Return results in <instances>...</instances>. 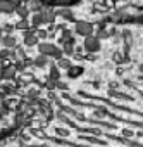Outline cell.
Here are the masks:
<instances>
[{"mask_svg":"<svg viewBox=\"0 0 143 147\" xmlns=\"http://www.w3.org/2000/svg\"><path fill=\"white\" fill-rule=\"evenodd\" d=\"M17 9V4L11 0H0V14H14Z\"/></svg>","mask_w":143,"mask_h":147,"instance_id":"1","label":"cell"},{"mask_svg":"<svg viewBox=\"0 0 143 147\" xmlns=\"http://www.w3.org/2000/svg\"><path fill=\"white\" fill-rule=\"evenodd\" d=\"M92 24L86 23V21H78L76 23V33L78 35H83V36H90L92 35Z\"/></svg>","mask_w":143,"mask_h":147,"instance_id":"2","label":"cell"},{"mask_svg":"<svg viewBox=\"0 0 143 147\" xmlns=\"http://www.w3.org/2000/svg\"><path fill=\"white\" fill-rule=\"evenodd\" d=\"M24 43L29 45V47L38 43V33L35 31V26H33L31 30H26V31H24Z\"/></svg>","mask_w":143,"mask_h":147,"instance_id":"3","label":"cell"},{"mask_svg":"<svg viewBox=\"0 0 143 147\" xmlns=\"http://www.w3.org/2000/svg\"><path fill=\"white\" fill-rule=\"evenodd\" d=\"M45 23H47V21H45V14H43V11H40V12H35V14H33L31 26L38 28V26H41V24H45Z\"/></svg>","mask_w":143,"mask_h":147,"instance_id":"4","label":"cell"},{"mask_svg":"<svg viewBox=\"0 0 143 147\" xmlns=\"http://www.w3.org/2000/svg\"><path fill=\"white\" fill-rule=\"evenodd\" d=\"M2 43L4 47H7V49H16V45H17V40H16V36H12V35H4V38H2Z\"/></svg>","mask_w":143,"mask_h":147,"instance_id":"5","label":"cell"},{"mask_svg":"<svg viewBox=\"0 0 143 147\" xmlns=\"http://www.w3.org/2000/svg\"><path fill=\"white\" fill-rule=\"evenodd\" d=\"M0 76H2V78H5V80H11V78H14V76H16V67H12V66L2 67V69H0Z\"/></svg>","mask_w":143,"mask_h":147,"instance_id":"6","label":"cell"},{"mask_svg":"<svg viewBox=\"0 0 143 147\" xmlns=\"http://www.w3.org/2000/svg\"><path fill=\"white\" fill-rule=\"evenodd\" d=\"M85 47H86L88 50H97V49H98V40H95V38L88 36V38L85 40Z\"/></svg>","mask_w":143,"mask_h":147,"instance_id":"7","label":"cell"},{"mask_svg":"<svg viewBox=\"0 0 143 147\" xmlns=\"http://www.w3.org/2000/svg\"><path fill=\"white\" fill-rule=\"evenodd\" d=\"M16 30H23V31L29 30V21H28V18H21V19L16 23Z\"/></svg>","mask_w":143,"mask_h":147,"instance_id":"8","label":"cell"},{"mask_svg":"<svg viewBox=\"0 0 143 147\" xmlns=\"http://www.w3.org/2000/svg\"><path fill=\"white\" fill-rule=\"evenodd\" d=\"M16 14H17L19 18H28V16H29V7H24V5H19V4H17Z\"/></svg>","mask_w":143,"mask_h":147,"instance_id":"9","label":"cell"},{"mask_svg":"<svg viewBox=\"0 0 143 147\" xmlns=\"http://www.w3.org/2000/svg\"><path fill=\"white\" fill-rule=\"evenodd\" d=\"M35 64H36L38 67H43V66L47 64V55H45V54H41L40 57H36V59H35Z\"/></svg>","mask_w":143,"mask_h":147,"instance_id":"10","label":"cell"},{"mask_svg":"<svg viewBox=\"0 0 143 147\" xmlns=\"http://www.w3.org/2000/svg\"><path fill=\"white\" fill-rule=\"evenodd\" d=\"M7 57H11V49L4 47L2 50H0V61H5Z\"/></svg>","mask_w":143,"mask_h":147,"instance_id":"11","label":"cell"},{"mask_svg":"<svg viewBox=\"0 0 143 147\" xmlns=\"http://www.w3.org/2000/svg\"><path fill=\"white\" fill-rule=\"evenodd\" d=\"M59 66H62V67H69V61H65V59H60V61H59Z\"/></svg>","mask_w":143,"mask_h":147,"instance_id":"12","label":"cell"},{"mask_svg":"<svg viewBox=\"0 0 143 147\" xmlns=\"http://www.w3.org/2000/svg\"><path fill=\"white\" fill-rule=\"evenodd\" d=\"M45 36H47L45 31H38V38H45Z\"/></svg>","mask_w":143,"mask_h":147,"instance_id":"13","label":"cell"},{"mask_svg":"<svg viewBox=\"0 0 143 147\" xmlns=\"http://www.w3.org/2000/svg\"><path fill=\"white\" fill-rule=\"evenodd\" d=\"M4 35H5V33H4V28H0V42H2V38H4Z\"/></svg>","mask_w":143,"mask_h":147,"instance_id":"14","label":"cell"}]
</instances>
